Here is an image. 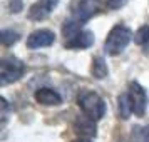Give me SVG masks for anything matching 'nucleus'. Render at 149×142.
Here are the masks:
<instances>
[{
	"mask_svg": "<svg viewBox=\"0 0 149 142\" xmlns=\"http://www.w3.org/2000/svg\"><path fill=\"white\" fill-rule=\"evenodd\" d=\"M91 74L94 75L95 79H106L109 75L107 64L104 60V57H94L92 59V65H91Z\"/></svg>",
	"mask_w": 149,
	"mask_h": 142,
	"instance_id": "f8f14e48",
	"label": "nucleus"
},
{
	"mask_svg": "<svg viewBox=\"0 0 149 142\" xmlns=\"http://www.w3.org/2000/svg\"><path fill=\"white\" fill-rule=\"evenodd\" d=\"M131 39H134L131 28L126 27L124 24H116L114 27L109 30L107 37H106L104 52L107 55H119L129 45Z\"/></svg>",
	"mask_w": 149,
	"mask_h": 142,
	"instance_id": "f257e3e1",
	"label": "nucleus"
},
{
	"mask_svg": "<svg viewBox=\"0 0 149 142\" xmlns=\"http://www.w3.org/2000/svg\"><path fill=\"white\" fill-rule=\"evenodd\" d=\"M35 102L40 104V105H47V107H52V105H61L62 104V97L61 94L54 90L50 87H40L35 90Z\"/></svg>",
	"mask_w": 149,
	"mask_h": 142,
	"instance_id": "6e6552de",
	"label": "nucleus"
},
{
	"mask_svg": "<svg viewBox=\"0 0 149 142\" xmlns=\"http://www.w3.org/2000/svg\"><path fill=\"white\" fill-rule=\"evenodd\" d=\"M131 142H149V124L144 127L136 125L131 132Z\"/></svg>",
	"mask_w": 149,
	"mask_h": 142,
	"instance_id": "2eb2a0df",
	"label": "nucleus"
},
{
	"mask_svg": "<svg viewBox=\"0 0 149 142\" xmlns=\"http://www.w3.org/2000/svg\"><path fill=\"white\" fill-rule=\"evenodd\" d=\"M20 40V34L14 30V28H3L2 32H0V42L3 44V45H14L17 42Z\"/></svg>",
	"mask_w": 149,
	"mask_h": 142,
	"instance_id": "ddd939ff",
	"label": "nucleus"
},
{
	"mask_svg": "<svg viewBox=\"0 0 149 142\" xmlns=\"http://www.w3.org/2000/svg\"><path fill=\"white\" fill-rule=\"evenodd\" d=\"M74 142H92L91 139H84V137H81V139H77V141H74Z\"/></svg>",
	"mask_w": 149,
	"mask_h": 142,
	"instance_id": "f3484780",
	"label": "nucleus"
},
{
	"mask_svg": "<svg viewBox=\"0 0 149 142\" xmlns=\"http://www.w3.org/2000/svg\"><path fill=\"white\" fill-rule=\"evenodd\" d=\"M77 104L84 112V115L94 122L101 121L106 114V102L94 90H82L77 97Z\"/></svg>",
	"mask_w": 149,
	"mask_h": 142,
	"instance_id": "f03ea898",
	"label": "nucleus"
},
{
	"mask_svg": "<svg viewBox=\"0 0 149 142\" xmlns=\"http://www.w3.org/2000/svg\"><path fill=\"white\" fill-rule=\"evenodd\" d=\"M95 2H97V0H95Z\"/></svg>",
	"mask_w": 149,
	"mask_h": 142,
	"instance_id": "a211bd4d",
	"label": "nucleus"
},
{
	"mask_svg": "<svg viewBox=\"0 0 149 142\" xmlns=\"http://www.w3.org/2000/svg\"><path fill=\"white\" fill-rule=\"evenodd\" d=\"M74 130L81 135H87V137H95L97 135V127H95V122L91 121L89 117H79L74 122Z\"/></svg>",
	"mask_w": 149,
	"mask_h": 142,
	"instance_id": "9d476101",
	"label": "nucleus"
},
{
	"mask_svg": "<svg viewBox=\"0 0 149 142\" xmlns=\"http://www.w3.org/2000/svg\"><path fill=\"white\" fill-rule=\"evenodd\" d=\"M134 42L137 45H141V47L146 48V52H148L149 48V25H142L136 30L134 34Z\"/></svg>",
	"mask_w": 149,
	"mask_h": 142,
	"instance_id": "4468645a",
	"label": "nucleus"
},
{
	"mask_svg": "<svg viewBox=\"0 0 149 142\" xmlns=\"http://www.w3.org/2000/svg\"><path fill=\"white\" fill-rule=\"evenodd\" d=\"M94 32L91 30H81L77 35H74L72 39H69L65 42V48H72V50H84L89 48L91 45H94Z\"/></svg>",
	"mask_w": 149,
	"mask_h": 142,
	"instance_id": "1a4fd4ad",
	"label": "nucleus"
},
{
	"mask_svg": "<svg viewBox=\"0 0 149 142\" xmlns=\"http://www.w3.org/2000/svg\"><path fill=\"white\" fill-rule=\"evenodd\" d=\"M25 74V64L14 55H8L0 62V85L5 87L14 84Z\"/></svg>",
	"mask_w": 149,
	"mask_h": 142,
	"instance_id": "7ed1b4c3",
	"label": "nucleus"
},
{
	"mask_svg": "<svg viewBox=\"0 0 149 142\" xmlns=\"http://www.w3.org/2000/svg\"><path fill=\"white\" fill-rule=\"evenodd\" d=\"M55 42V34L49 28H39L27 37V47L29 48H42L50 47Z\"/></svg>",
	"mask_w": 149,
	"mask_h": 142,
	"instance_id": "0eeeda50",
	"label": "nucleus"
},
{
	"mask_svg": "<svg viewBox=\"0 0 149 142\" xmlns=\"http://www.w3.org/2000/svg\"><path fill=\"white\" fill-rule=\"evenodd\" d=\"M117 112H119V119H122V121H127L129 115L132 114V105H131V99H129L127 92L117 97Z\"/></svg>",
	"mask_w": 149,
	"mask_h": 142,
	"instance_id": "9b49d317",
	"label": "nucleus"
},
{
	"mask_svg": "<svg viewBox=\"0 0 149 142\" xmlns=\"http://www.w3.org/2000/svg\"><path fill=\"white\" fill-rule=\"evenodd\" d=\"M97 10H99V7H97L95 0H75L72 3V15L70 17L86 24L92 15L97 14Z\"/></svg>",
	"mask_w": 149,
	"mask_h": 142,
	"instance_id": "423d86ee",
	"label": "nucleus"
},
{
	"mask_svg": "<svg viewBox=\"0 0 149 142\" xmlns=\"http://www.w3.org/2000/svg\"><path fill=\"white\" fill-rule=\"evenodd\" d=\"M129 99H131V105H132V114L137 117H142L146 114V110L149 107V94L148 90L142 87L139 82L132 80L129 84L127 89Z\"/></svg>",
	"mask_w": 149,
	"mask_h": 142,
	"instance_id": "20e7f679",
	"label": "nucleus"
},
{
	"mask_svg": "<svg viewBox=\"0 0 149 142\" xmlns=\"http://www.w3.org/2000/svg\"><path fill=\"white\" fill-rule=\"evenodd\" d=\"M124 2H126V0H109L107 5H109V8H119Z\"/></svg>",
	"mask_w": 149,
	"mask_h": 142,
	"instance_id": "dca6fc26",
	"label": "nucleus"
},
{
	"mask_svg": "<svg viewBox=\"0 0 149 142\" xmlns=\"http://www.w3.org/2000/svg\"><path fill=\"white\" fill-rule=\"evenodd\" d=\"M57 5H59V0H37L29 8V19L34 22L45 20Z\"/></svg>",
	"mask_w": 149,
	"mask_h": 142,
	"instance_id": "39448f33",
	"label": "nucleus"
}]
</instances>
